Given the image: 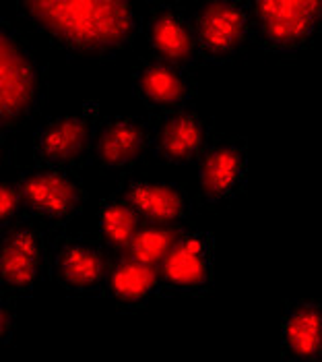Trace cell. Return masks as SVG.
I'll list each match as a JSON object with an SVG mask.
<instances>
[{"label":"cell","mask_w":322,"mask_h":362,"mask_svg":"<svg viewBox=\"0 0 322 362\" xmlns=\"http://www.w3.org/2000/svg\"><path fill=\"white\" fill-rule=\"evenodd\" d=\"M19 214H21V199L15 182L0 180V230H6L13 223H17Z\"/></svg>","instance_id":"cell-20"},{"label":"cell","mask_w":322,"mask_h":362,"mask_svg":"<svg viewBox=\"0 0 322 362\" xmlns=\"http://www.w3.org/2000/svg\"><path fill=\"white\" fill-rule=\"evenodd\" d=\"M143 223L131 201L118 191L104 197L97 205V240L112 257L126 252Z\"/></svg>","instance_id":"cell-18"},{"label":"cell","mask_w":322,"mask_h":362,"mask_svg":"<svg viewBox=\"0 0 322 362\" xmlns=\"http://www.w3.org/2000/svg\"><path fill=\"white\" fill-rule=\"evenodd\" d=\"M184 228L182 226H169V223H143L138 228V232L134 234L131 240L129 249H126V257H131L138 263L145 265H153L160 267L161 261L165 259V255L174 247L176 238L180 236Z\"/></svg>","instance_id":"cell-19"},{"label":"cell","mask_w":322,"mask_h":362,"mask_svg":"<svg viewBox=\"0 0 322 362\" xmlns=\"http://www.w3.org/2000/svg\"><path fill=\"white\" fill-rule=\"evenodd\" d=\"M134 98L153 116L190 108L196 98L192 71L145 56L133 69Z\"/></svg>","instance_id":"cell-13"},{"label":"cell","mask_w":322,"mask_h":362,"mask_svg":"<svg viewBox=\"0 0 322 362\" xmlns=\"http://www.w3.org/2000/svg\"><path fill=\"white\" fill-rule=\"evenodd\" d=\"M198 62L225 64L252 42L250 2L209 0L190 15Z\"/></svg>","instance_id":"cell-5"},{"label":"cell","mask_w":322,"mask_h":362,"mask_svg":"<svg viewBox=\"0 0 322 362\" xmlns=\"http://www.w3.org/2000/svg\"><path fill=\"white\" fill-rule=\"evenodd\" d=\"M279 348L285 362L322 361V305L314 298L292 300L281 317Z\"/></svg>","instance_id":"cell-17"},{"label":"cell","mask_w":322,"mask_h":362,"mask_svg":"<svg viewBox=\"0 0 322 362\" xmlns=\"http://www.w3.org/2000/svg\"><path fill=\"white\" fill-rule=\"evenodd\" d=\"M118 193L131 201L143 222L182 226L192 216L194 199L186 187L169 180L129 176L120 182Z\"/></svg>","instance_id":"cell-15"},{"label":"cell","mask_w":322,"mask_h":362,"mask_svg":"<svg viewBox=\"0 0 322 362\" xmlns=\"http://www.w3.org/2000/svg\"><path fill=\"white\" fill-rule=\"evenodd\" d=\"M122 313H136L147 308L155 298L165 296L160 269L138 263L126 255L112 257L102 294Z\"/></svg>","instance_id":"cell-16"},{"label":"cell","mask_w":322,"mask_h":362,"mask_svg":"<svg viewBox=\"0 0 322 362\" xmlns=\"http://www.w3.org/2000/svg\"><path fill=\"white\" fill-rule=\"evenodd\" d=\"M149 151L151 120L118 114L100 120L91 145V160L104 172L124 174L138 166Z\"/></svg>","instance_id":"cell-12"},{"label":"cell","mask_w":322,"mask_h":362,"mask_svg":"<svg viewBox=\"0 0 322 362\" xmlns=\"http://www.w3.org/2000/svg\"><path fill=\"white\" fill-rule=\"evenodd\" d=\"M252 42L277 60H294L306 52L322 23V4L310 0L250 2Z\"/></svg>","instance_id":"cell-3"},{"label":"cell","mask_w":322,"mask_h":362,"mask_svg":"<svg viewBox=\"0 0 322 362\" xmlns=\"http://www.w3.org/2000/svg\"><path fill=\"white\" fill-rule=\"evenodd\" d=\"M141 29L151 52L149 56L188 71L198 64L192 21L180 4H155L145 21H141Z\"/></svg>","instance_id":"cell-14"},{"label":"cell","mask_w":322,"mask_h":362,"mask_svg":"<svg viewBox=\"0 0 322 362\" xmlns=\"http://www.w3.org/2000/svg\"><path fill=\"white\" fill-rule=\"evenodd\" d=\"M112 255L87 234H60L50 243L48 274L68 294L100 296Z\"/></svg>","instance_id":"cell-6"},{"label":"cell","mask_w":322,"mask_h":362,"mask_svg":"<svg viewBox=\"0 0 322 362\" xmlns=\"http://www.w3.org/2000/svg\"><path fill=\"white\" fill-rule=\"evenodd\" d=\"M21 199V211L33 223L64 228L73 222L87 203V189L71 170L31 166L15 182Z\"/></svg>","instance_id":"cell-4"},{"label":"cell","mask_w":322,"mask_h":362,"mask_svg":"<svg viewBox=\"0 0 322 362\" xmlns=\"http://www.w3.org/2000/svg\"><path fill=\"white\" fill-rule=\"evenodd\" d=\"M250 153L246 141L215 139L196 162V193L203 205L219 207L236 201L248 185Z\"/></svg>","instance_id":"cell-10"},{"label":"cell","mask_w":322,"mask_h":362,"mask_svg":"<svg viewBox=\"0 0 322 362\" xmlns=\"http://www.w3.org/2000/svg\"><path fill=\"white\" fill-rule=\"evenodd\" d=\"M4 164V145H2V139H0V168Z\"/></svg>","instance_id":"cell-22"},{"label":"cell","mask_w":322,"mask_h":362,"mask_svg":"<svg viewBox=\"0 0 322 362\" xmlns=\"http://www.w3.org/2000/svg\"><path fill=\"white\" fill-rule=\"evenodd\" d=\"M17 327V308L15 305L0 296V346H6Z\"/></svg>","instance_id":"cell-21"},{"label":"cell","mask_w":322,"mask_h":362,"mask_svg":"<svg viewBox=\"0 0 322 362\" xmlns=\"http://www.w3.org/2000/svg\"><path fill=\"white\" fill-rule=\"evenodd\" d=\"M215 139L213 124L194 108L160 114L151 120V151L167 166L196 164Z\"/></svg>","instance_id":"cell-11"},{"label":"cell","mask_w":322,"mask_h":362,"mask_svg":"<svg viewBox=\"0 0 322 362\" xmlns=\"http://www.w3.org/2000/svg\"><path fill=\"white\" fill-rule=\"evenodd\" d=\"M100 124V112L89 106L75 114L46 120L33 135V160L37 166L71 170L91 158V145Z\"/></svg>","instance_id":"cell-9"},{"label":"cell","mask_w":322,"mask_h":362,"mask_svg":"<svg viewBox=\"0 0 322 362\" xmlns=\"http://www.w3.org/2000/svg\"><path fill=\"white\" fill-rule=\"evenodd\" d=\"M46 69L25 37L0 17V133L29 122L44 106Z\"/></svg>","instance_id":"cell-2"},{"label":"cell","mask_w":322,"mask_h":362,"mask_svg":"<svg viewBox=\"0 0 322 362\" xmlns=\"http://www.w3.org/2000/svg\"><path fill=\"white\" fill-rule=\"evenodd\" d=\"M50 243L42 226L17 222L0 234V288L13 296H29L48 274Z\"/></svg>","instance_id":"cell-7"},{"label":"cell","mask_w":322,"mask_h":362,"mask_svg":"<svg viewBox=\"0 0 322 362\" xmlns=\"http://www.w3.org/2000/svg\"><path fill=\"white\" fill-rule=\"evenodd\" d=\"M17 8L54 48L73 58L112 60L141 31V19L126 0H29Z\"/></svg>","instance_id":"cell-1"},{"label":"cell","mask_w":322,"mask_h":362,"mask_svg":"<svg viewBox=\"0 0 322 362\" xmlns=\"http://www.w3.org/2000/svg\"><path fill=\"white\" fill-rule=\"evenodd\" d=\"M157 269L165 296H207L215 278V236L184 228Z\"/></svg>","instance_id":"cell-8"}]
</instances>
